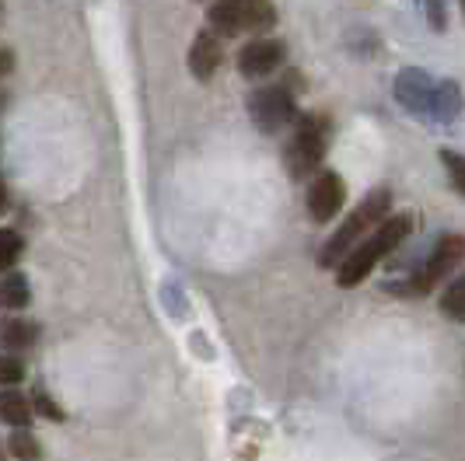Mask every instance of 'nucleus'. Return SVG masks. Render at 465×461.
<instances>
[{"label": "nucleus", "instance_id": "7", "mask_svg": "<svg viewBox=\"0 0 465 461\" xmlns=\"http://www.w3.org/2000/svg\"><path fill=\"white\" fill-rule=\"evenodd\" d=\"M347 203V182L336 175V172H319L315 182L308 189V213L315 224H326L332 221Z\"/></svg>", "mask_w": 465, "mask_h": 461}, {"label": "nucleus", "instance_id": "13", "mask_svg": "<svg viewBox=\"0 0 465 461\" xmlns=\"http://www.w3.org/2000/svg\"><path fill=\"white\" fill-rule=\"evenodd\" d=\"M0 294H4V308H25L28 300H32V287H28V277L25 273H4V287H0Z\"/></svg>", "mask_w": 465, "mask_h": 461}, {"label": "nucleus", "instance_id": "14", "mask_svg": "<svg viewBox=\"0 0 465 461\" xmlns=\"http://www.w3.org/2000/svg\"><path fill=\"white\" fill-rule=\"evenodd\" d=\"M441 315L455 319V322H465V273L459 280H451L441 294Z\"/></svg>", "mask_w": 465, "mask_h": 461}, {"label": "nucleus", "instance_id": "2", "mask_svg": "<svg viewBox=\"0 0 465 461\" xmlns=\"http://www.w3.org/2000/svg\"><path fill=\"white\" fill-rule=\"evenodd\" d=\"M410 230H413V213H396V217H389L368 241H361V245L347 255V262H343L340 273H336V283L350 290V287H357L361 280H368L374 266H378L385 255L396 252L399 245L410 238Z\"/></svg>", "mask_w": 465, "mask_h": 461}, {"label": "nucleus", "instance_id": "4", "mask_svg": "<svg viewBox=\"0 0 465 461\" xmlns=\"http://www.w3.org/2000/svg\"><path fill=\"white\" fill-rule=\"evenodd\" d=\"M326 115H304L302 123L294 126V137L287 143V172H291V179H304V175H312L322 164V158H326Z\"/></svg>", "mask_w": 465, "mask_h": 461}, {"label": "nucleus", "instance_id": "11", "mask_svg": "<svg viewBox=\"0 0 465 461\" xmlns=\"http://www.w3.org/2000/svg\"><path fill=\"white\" fill-rule=\"evenodd\" d=\"M462 88L455 81H438V92H434V105H430V115L438 123H455L462 115Z\"/></svg>", "mask_w": 465, "mask_h": 461}, {"label": "nucleus", "instance_id": "3", "mask_svg": "<svg viewBox=\"0 0 465 461\" xmlns=\"http://www.w3.org/2000/svg\"><path fill=\"white\" fill-rule=\"evenodd\" d=\"M210 32L242 35V32H266L277 22L270 0H213L207 11Z\"/></svg>", "mask_w": 465, "mask_h": 461}, {"label": "nucleus", "instance_id": "5", "mask_svg": "<svg viewBox=\"0 0 465 461\" xmlns=\"http://www.w3.org/2000/svg\"><path fill=\"white\" fill-rule=\"evenodd\" d=\"M462 259H465V238L462 234H444L441 241L434 245L427 266H423L406 287H399V294H427V290H434L444 277L455 273V266H459Z\"/></svg>", "mask_w": 465, "mask_h": 461}, {"label": "nucleus", "instance_id": "10", "mask_svg": "<svg viewBox=\"0 0 465 461\" xmlns=\"http://www.w3.org/2000/svg\"><path fill=\"white\" fill-rule=\"evenodd\" d=\"M221 60H224L221 39L213 32H200L193 39V46H189V70H193V77L196 81H210L217 74V67H221Z\"/></svg>", "mask_w": 465, "mask_h": 461}, {"label": "nucleus", "instance_id": "1", "mask_svg": "<svg viewBox=\"0 0 465 461\" xmlns=\"http://www.w3.org/2000/svg\"><path fill=\"white\" fill-rule=\"evenodd\" d=\"M389 217H392V192H389V189H371V192L364 196V203H361V207L353 210L347 221H343V228L336 230L326 245H322V252H319V266H322V270L343 266V262H347V255L361 245V238H364L371 228H381Z\"/></svg>", "mask_w": 465, "mask_h": 461}, {"label": "nucleus", "instance_id": "12", "mask_svg": "<svg viewBox=\"0 0 465 461\" xmlns=\"http://www.w3.org/2000/svg\"><path fill=\"white\" fill-rule=\"evenodd\" d=\"M0 409H4V419L11 423V427H18L25 430L28 423H32V413H35V402H28L22 392H15V388H7L4 392V402H0Z\"/></svg>", "mask_w": 465, "mask_h": 461}, {"label": "nucleus", "instance_id": "20", "mask_svg": "<svg viewBox=\"0 0 465 461\" xmlns=\"http://www.w3.org/2000/svg\"><path fill=\"white\" fill-rule=\"evenodd\" d=\"M0 378H4V385H7V388H15V385L25 378L22 364H18L15 357H7V360H4V374H0Z\"/></svg>", "mask_w": 465, "mask_h": 461}, {"label": "nucleus", "instance_id": "19", "mask_svg": "<svg viewBox=\"0 0 465 461\" xmlns=\"http://www.w3.org/2000/svg\"><path fill=\"white\" fill-rule=\"evenodd\" d=\"M32 402H35V409L46 416V419H64V409H60V406H56V402H53V398H49L43 388L35 392V398H32Z\"/></svg>", "mask_w": 465, "mask_h": 461}, {"label": "nucleus", "instance_id": "18", "mask_svg": "<svg viewBox=\"0 0 465 461\" xmlns=\"http://www.w3.org/2000/svg\"><path fill=\"white\" fill-rule=\"evenodd\" d=\"M11 444V455L15 458H22V461H39V440L32 437L28 430H18L15 437L7 440Z\"/></svg>", "mask_w": 465, "mask_h": 461}, {"label": "nucleus", "instance_id": "21", "mask_svg": "<svg viewBox=\"0 0 465 461\" xmlns=\"http://www.w3.org/2000/svg\"><path fill=\"white\" fill-rule=\"evenodd\" d=\"M462 11H465V0H462Z\"/></svg>", "mask_w": 465, "mask_h": 461}, {"label": "nucleus", "instance_id": "6", "mask_svg": "<svg viewBox=\"0 0 465 461\" xmlns=\"http://www.w3.org/2000/svg\"><path fill=\"white\" fill-rule=\"evenodd\" d=\"M249 115L262 133H280L291 119H294V98L287 88H262L249 98Z\"/></svg>", "mask_w": 465, "mask_h": 461}, {"label": "nucleus", "instance_id": "8", "mask_svg": "<svg viewBox=\"0 0 465 461\" xmlns=\"http://www.w3.org/2000/svg\"><path fill=\"white\" fill-rule=\"evenodd\" d=\"M283 43L277 39H256V43H249V46L238 53V70H242V77H249V81H259V77H270L273 70L283 64Z\"/></svg>", "mask_w": 465, "mask_h": 461}, {"label": "nucleus", "instance_id": "9", "mask_svg": "<svg viewBox=\"0 0 465 461\" xmlns=\"http://www.w3.org/2000/svg\"><path fill=\"white\" fill-rule=\"evenodd\" d=\"M434 92H438V84L423 74V70H402L396 81V98L410 109V113H420V115H430V105H434Z\"/></svg>", "mask_w": 465, "mask_h": 461}, {"label": "nucleus", "instance_id": "16", "mask_svg": "<svg viewBox=\"0 0 465 461\" xmlns=\"http://www.w3.org/2000/svg\"><path fill=\"white\" fill-rule=\"evenodd\" d=\"M22 252H25V241L11 228H4V234H0V266H4V273H11V266L18 262Z\"/></svg>", "mask_w": 465, "mask_h": 461}, {"label": "nucleus", "instance_id": "15", "mask_svg": "<svg viewBox=\"0 0 465 461\" xmlns=\"http://www.w3.org/2000/svg\"><path fill=\"white\" fill-rule=\"evenodd\" d=\"M35 339H39V325H32V322L4 325V346H7V349H28Z\"/></svg>", "mask_w": 465, "mask_h": 461}, {"label": "nucleus", "instance_id": "17", "mask_svg": "<svg viewBox=\"0 0 465 461\" xmlns=\"http://www.w3.org/2000/svg\"><path fill=\"white\" fill-rule=\"evenodd\" d=\"M441 164L444 172H448V179H451V185H455V192L465 196V158L455 154V151H441Z\"/></svg>", "mask_w": 465, "mask_h": 461}]
</instances>
